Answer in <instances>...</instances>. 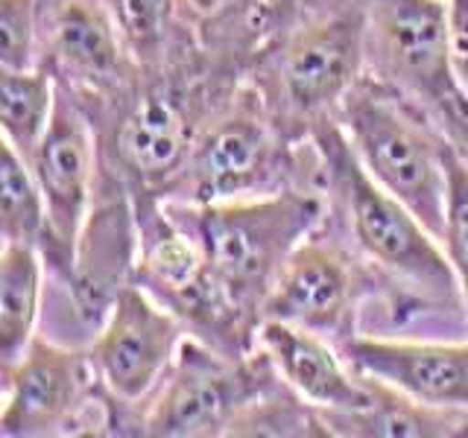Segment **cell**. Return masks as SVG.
I'll return each instance as SVG.
<instances>
[{"instance_id":"obj_14","label":"cell","mask_w":468,"mask_h":438,"mask_svg":"<svg viewBox=\"0 0 468 438\" xmlns=\"http://www.w3.org/2000/svg\"><path fill=\"white\" fill-rule=\"evenodd\" d=\"M258 348L272 360L275 371L319 415L357 412L375 401V386L351 371L340 348L314 330L278 318H263Z\"/></svg>"},{"instance_id":"obj_20","label":"cell","mask_w":468,"mask_h":438,"mask_svg":"<svg viewBox=\"0 0 468 438\" xmlns=\"http://www.w3.org/2000/svg\"><path fill=\"white\" fill-rule=\"evenodd\" d=\"M41 65V0H0V68Z\"/></svg>"},{"instance_id":"obj_2","label":"cell","mask_w":468,"mask_h":438,"mask_svg":"<svg viewBox=\"0 0 468 438\" xmlns=\"http://www.w3.org/2000/svg\"><path fill=\"white\" fill-rule=\"evenodd\" d=\"M167 208L194 234L214 281L238 313L261 328L263 304L284 263L325 223L331 202L319 187H287L282 193L234 202H167Z\"/></svg>"},{"instance_id":"obj_3","label":"cell","mask_w":468,"mask_h":438,"mask_svg":"<svg viewBox=\"0 0 468 438\" xmlns=\"http://www.w3.org/2000/svg\"><path fill=\"white\" fill-rule=\"evenodd\" d=\"M366 68L363 0H322L275 33L249 68L263 106L292 141L334 117Z\"/></svg>"},{"instance_id":"obj_9","label":"cell","mask_w":468,"mask_h":438,"mask_svg":"<svg viewBox=\"0 0 468 438\" xmlns=\"http://www.w3.org/2000/svg\"><path fill=\"white\" fill-rule=\"evenodd\" d=\"M29 167L48 202V237L41 243V255L48 266L68 281L80 234L94 208L100 146L88 114L62 85H58L53 120L29 158Z\"/></svg>"},{"instance_id":"obj_15","label":"cell","mask_w":468,"mask_h":438,"mask_svg":"<svg viewBox=\"0 0 468 438\" xmlns=\"http://www.w3.org/2000/svg\"><path fill=\"white\" fill-rule=\"evenodd\" d=\"M369 380V377H366ZM375 401L357 412L319 415L328 435L355 438H468V409H439L419 403L378 380Z\"/></svg>"},{"instance_id":"obj_10","label":"cell","mask_w":468,"mask_h":438,"mask_svg":"<svg viewBox=\"0 0 468 438\" xmlns=\"http://www.w3.org/2000/svg\"><path fill=\"white\" fill-rule=\"evenodd\" d=\"M187 328L165 304L155 301L135 281L126 284L112 301L100 333L91 345V362L102 389L123 409L150 403L179 357ZM132 421L126 418V435Z\"/></svg>"},{"instance_id":"obj_1","label":"cell","mask_w":468,"mask_h":438,"mask_svg":"<svg viewBox=\"0 0 468 438\" xmlns=\"http://www.w3.org/2000/svg\"><path fill=\"white\" fill-rule=\"evenodd\" d=\"M311 141L322 158V184L331 211L343 216L357 252L421 307L431 304L445 313L468 316L442 243L363 170L336 117L316 123Z\"/></svg>"},{"instance_id":"obj_6","label":"cell","mask_w":468,"mask_h":438,"mask_svg":"<svg viewBox=\"0 0 468 438\" xmlns=\"http://www.w3.org/2000/svg\"><path fill=\"white\" fill-rule=\"evenodd\" d=\"M366 65L372 77L431 117L442 138L468 161V91L448 47L445 0H363Z\"/></svg>"},{"instance_id":"obj_21","label":"cell","mask_w":468,"mask_h":438,"mask_svg":"<svg viewBox=\"0 0 468 438\" xmlns=\"http://www.w3.org/2000/svg\"><path fill=\"white\" fill-rule=\"evenodd\" d=\"M445 164H448V214H445L442 248L453 272H457L463 301L468 310V161L448 143Z\"/></svg>"},{"instance_id":"obj_11","label":"cell","mask_w":468,"mask_h":438,"mask_svg":"<svg viewBox=\"0 0 468 438\" xmlns=\"http://www.w3.org/2000/svg\"><path fill=\"white\" fill-rule=\"evenodd\" d=\"M41 65L85 111L123 94L138 77L102 0H41Z\"/></svg>"},{"instance_id":"obj_18","label":"cell","mask_w":468,"mask_h":438,"mask_svg":"<svg viewBox=\"0 0 468 438\" xmlns=\"http://www.w3.org/2000/svg\"><path fill=\"white\" fill-rule=\"evenodd\" d=\"M58 82L38 65L29 70L0 68V126L4 141L12 143L27 161L33 158L56 111Z\"/></svg>"},{"instance_id":"obj_17","label":"cell","mask_w":468,"mask_h":438,"mask_svg":"<svg viewBox=\"0 0 468 438\" xmlns=\"http://www.w3.org/2000/svg\"><path fill=\"white\" fill-rule=\"evenodd\" d=\"M38 245L4 243L0 255V369L18 360L36 339V318L41 304Z\"/></svg>"},{"instance_id":"obj_22","label":"cell","mask_w":468,"mask_h":438,"mask_svg":"<svg viewBox=\"0 0 468 438\" xmlns=\"http://www.w3.org/2000/svg\"><path fill=\"white\" fill-rule=\"evenodd\" d=\"M448 4V47L451 65L460 85L468 91V0H445Z\"/></svg>"},{"instance_id":"obj_7","label":"cell","mask_w":468,"mask_h":438,"mask_svg":"<svg viewBox=\"0 0 468 438\" xmlns=\"http://www.w3.org/2000/svg\"><path fill=\"white\" fill-rule=\"evenodd\" d=\"M282 389L287 383L261 348L231 357L187 336L165 383L144 406L138 435H234L255 406Z\"/></svg>"},{"instance_id":"obj_16","label":"cell","mask_w":468,"mask_h":438,"mask_svg":"<svg viewBox=\"0 0 468 438\" xmlns=\"http://www.w3.org/2000/svg\"><path fill=\"white\" fill-rule=\"evenodd\" d=\"M112 12L117 33L138 70H165L190 56L199 44V29H190L176 0H102Z\"/></svg>"},{"instance_id":"obj_24","label":"cell","mask_w":468,"mask_h":438,"mask_svg":"<svg viewBox=\"0 0 468 438\" xmlns=\"http://www.w3.org/2000/svg\"><path fill=\"white\" fill-rule=\"evenodd\" d=\"M176 4L182 6L187 21L205 26V24H211L217 18H223L226 12L238 9L240 4H246V0H176Z\"/></svg>"},{"instance_id":"obj_8","label":"cell","mask_w":468,"mask_h":438,"mask_svg":"<svg viewBox=\"0 0 468 438\" xmlns=\"http://www.w3.org/2000/svg\"><path fill=\"white\" fill-rule=\"evenodd\" d=\"M0 371L4 438L109 433V423L91 412H106L114 423V435H123V409L102 389L91 354L58 348L36 336L24 354Z\"/></svg>"},{"instance_id":"obj_23","label":"cell","mask_w":468,"mask_h":438,"mask_svg":"<svg viewBox=\"0 0 468 438\" xmlns=\"http://www.w3.org/2000/svg\"><path fill=\"white\" fill-rule=\"evenodd\" d=\"M311 4L314 0H261L263 15H267V24H270V38L275 33H282L284 26H290Z\"/></svg>"},{"instance_id":"obj_13","label":"cell","mask_w":468,"mask_h":438,"mask_svg":"<svg viewBox=\"0 0 468 438\" xmlns=\"http://www.w3.org/2000/svg\"><path fill=\"white\" fill-rule=\"evenodd\" d=\"M336 348L360 377L378 380L428 406L468 409V339L413 342L351 333Z\"/></svg>"},{"instance_id":"obj_5","label":"cell","mask_w":468,"mask_h":438,"mask_svg":"<svg viewBox=\"0 0 468 438\" xmlns=\"http://www.w3.org/2000/svg\"><path fill=\"white\" fill-rule=\"evenodd\" d=\"M334 117L363 170L442 243L448 214V141L431 117L372 73H363L355 82Z\"/></svg>"},{"instance_id":"obj_4","label":"cell","mask_w":468,"mask_h":438,"mask_svg":"<svg viewBox=\"0 0 468 438\" xmlns=\"http://www.w3.org/2000/svg\"><path fill=\"white\" fill-rule=\"evenodd\" d=\"M299 143L275 123L252 82L238 85L199 129L187 164L165 199L211 204L270 196L287 187H319L304 179V170L319 164L316 143L304 158Z\"/></svg>"},{"instance_id":"obj_12","label":"cell","mask_w":468,"mask_h":438,"mask_svg":"<svg viewBox=\"0 0 468 438\" xmlns=\"http://www.w3.org/2000/svg\"><path fill=\"white\" fill-rule=\"evenodd\" d=\"M319 228L284 263L263 304V318L314 330L336 345L355 333L351 318L366 292V272L346 245L319 237Z\"/></svg>"},{"instance_id":"obj_19","label":"cell","mask_w":468,"mask_h":438,"mask_svg":"<svg viewBox=\"0 0 468 438\" xmlns=\"http://www.w3.org/2000/svg\"><path fill=\"white\" fill-rule=\"evenodd\" d=\"M0 234L4 243L38 245L48 237V202L29 161L4 141L0 161Z\"/></svg>"}]
</instances>
